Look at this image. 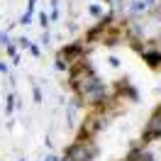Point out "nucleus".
<instances>
[{
	"label": "nucleus",
	"mask_w": 161,
	"mask_h": 161,
	"mask_svg": "<svg viewBox=\"0 0 161 161\" xmlns=\"http://www.w3.org/2000/svg\"><path fill=\"white\" fill-rule=\"evenodd\" d=\"M149 134L151 137H161V112L154 115V120H151V125H149Z\"/></svg>",
	"instance_id": "f03ea898"
},
{
	"label": "nucleus",
	"mask_w": 161,
	"mask_h": 161,
	"mask_svg": "<svg viewBox=\"0 0 161 161\" xmlns=\"http://www.w3.org/2000/svg\"><path fill=\"white\" fill-rule=\"evenodd\" d=\"M93 156H95L93 144L91 142H83V144H76V147L69 151V159L66 161H91Z\"/></svg>",
	"instance_id": "f257e3e1"
}]
</instances>
